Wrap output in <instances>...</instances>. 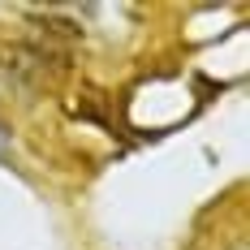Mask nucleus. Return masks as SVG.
I'll return each mask as SVG.
<instances>
[{"label": "nucleus", "mask_w": 250, "mask_h": 250, "mask_svg": "<svg viewBox=\"0 0 250 250\" xmlns=\"http://www.w3.org/2000/svg\"><path fill=\"white\" fill-rule=\"evenodd\" d=\"M9 143H13V138H9V134H4V125H0V160L9 155Z\"/></svg>", "instance_id": "f257e3e1"}]
</instances>
